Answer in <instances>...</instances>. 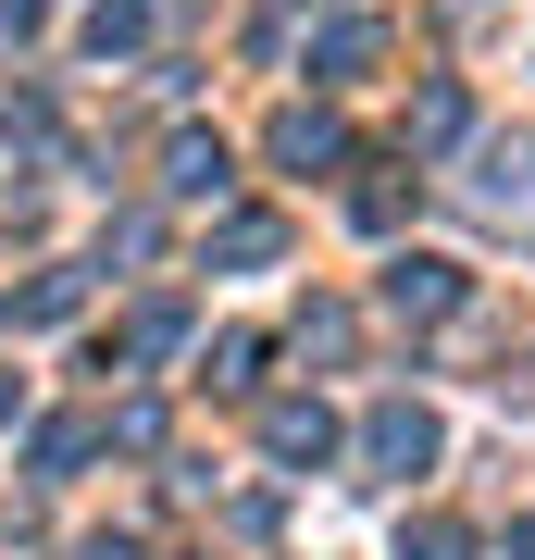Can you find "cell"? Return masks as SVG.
<instances>
[{
  "mask_svg": "<svg viewBox=\"0 0 535 560\" xmlns=\"http://www.w3.org/2000/svg\"><path fill=\"white\" fill-rule=\"evenodd\" d=\"M361 448H374V474H423V460H437V411L386 399L374 423H361Z\"/></svg>",
  "mask_w": 535,
  "mask_h": 560,
  "instance_id": "cell-1",
  "label": "cell"
},
{
  "mask_svg": "<svg viewBox=\"0 0 535 560\" xmlns=\"http://www.w3.org/2000/svg\"><path fill=\"white\" fill-rule=\"evenodd\" d=\"M261 448L312 474V460H337V411H324V399H275V411H261Z\"/></svg>",
  "mask_w": 535,
  "mask_h": 560,
  "instance_id": "cell-2",
  "label": "cell"
},
{
  "mask_svg": "<svg viewBox=\"0 0 535 560\" xmlns=\"http://www.w3.org/2000/svg\"><path fill=\"white\" fill-rule=\"evenodd\" d=\"M386 312H411V324H437V312H461V261H386Z\"/></svg>",
  "mask_w": 535,
  "mask_h": 560,
  "instance_id": "cell-3",
  "label": "cell"
},
{
  "mask_svg": "<svg viewBox=\"0 0 535 560\" xmlns=\"http://www.w3.org/2000/svg\"><path fill=\"white\" fill-rule=\"evenodd\" d=\"M337 150H349V138H337V113H287V125H275V162H287V175H324Z\"/></svg>",
  "mask_w": 535,
  "mask_h": 560,
  "instance_id": "cell-4",
  "label": "cell"
},
{
  "mask_svg": "<svg viewBox=\"0 0 535 560\" xmlns=\"http://www.w3.org/2000/svg\"><path fill=\"white\" fill-rule=\"evenodd\" d=\"M162 187H175V200H224V138H175V162H162Z\"/></svg>",
  "mask_w": 535,
  "mask_h": 560,
  "instance_id": "cell-5",
  "label": "cell"
},
{
  "mask_svg": "<svg viewBox=\"0 0 535 560\" xmlns=\"http://www.w3.org/2000/svg\"><path fill=\"white\" fill-rule=\"evenodd\" d=\"M138 38H150V0H100V13H88V50H100V62L138 50Z\"/></svg>",
  "mask_w": 535,
  "mask_h": 560,
  "instance_id": "cell-6",
  "label": "cell"
},
{
  "mask_svg": "<svg viewBox=\"0 0 535 560\" xmlns=\"http://www.w3.org/2000/svg\"><path fill=\"white\" fill-rule=\"evenodd\" d=\"M361 62H374V25H324V38H312V75H324V88L361 75Z\"/></svg>",
  "mask_w": 535,
  "mask_h": 560,
  "instance_id": "cell-7",
  "label": "cell"
},
{
  "mask_svg": "<svg viewBox=\"0 0 535 560\" xmlns=\"http://www.w3.org/2000/svg\"><path fill=\"white\" fill-rule=\"evenodd\" d=\"M275 249H287V224H275V212H237V224L212 237V261H275Z\"/></svg>",
  "mask_w": 535,
  "mask_h": 560,
  "instance_id": "cell-8",
  "label": "cell"
},
{
  "mask_svg": "<svg viewBox=\"0 0 535 560\" xmlns=\"http://www.w3.org/2000/svg\"><path fill=\"white\" fill-rule=\"evenodd\" d=\"M461 125H474V113H461V88H423V101H411V138H423V150H449Z\"/></svg>",
  "mask_w": 535,
  "mask_h": 560,
  "instance_id": "cell-9",
  "label": "cell"
},
{
  "mask_svg": "<svg viewBox=\"0 0 535 560\" xmlns=\"http://www.w3.org/2000/svg\"><path fill=\"white\" fill-rule=\"evenodd\" d=\"M398 560H474V536H461V523H449V511H423V523H411V536H398Z\"/></svg>",
  "mask_w": 535,
  "mask_h": 560,
  "instance_id": "cell-10",
  "label": "cell"
},
{
  "mask_svg": "<svg viewBox=\"0 0 535 560\" xmlns=\"http://www.w3.org/2000/svg\"><path fill=\"white\" fill-rule=\"evenodd\" d=\"M511 560H535V511H523V523H511Z\"/></svg>",
  "mask_w": 535,
  "mask_h": 560,
  "instance_id": "cell-11",
  "label": "cell"
}]
</instances>
